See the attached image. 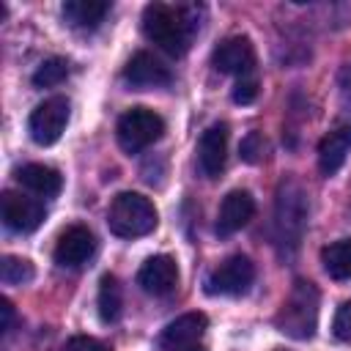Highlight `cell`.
<instances>
[{
  "instance_id": "20",
  "label": "cell",
  "mask_w": 351,
  "mask_h": 351,
  "mask_svg": "<svg viewBox=\"0 0 351 351\" xmlns=\"http://www.w3.org/2000/svg\"><path fill=\"white\" fill-rule=\"evenodd\" d=\"M321 263L332 280H337V282L351 280V239H337V241L326 244L321 250Z\"/></svg>"
},
{
  "instance_id": "17",
  "label": "cell",
  "mask_w": 351,
  "mask_h": 351,
  "mask_svg": "<svg viewBox=\"0 0 351 351\" xmlns=\"http://www.w3.org/2000/svg\"><path fill=\"white\" fill-rule=\"evenodd\" d=\"M16 181H19L25 189H30V192H36V195H41V197H55V195L60 192V186H63L60 173H58L55 167H49V165H38V162L19 167Z\"/></svg>"
},
{
  "instance_id": "3",
  "label": "cell",
  "mask_w": 351,
  "mask_h": 351,
  "mask_svg": "<svg viewBox=\"0 0 351 351\" xmlns=\"http://www.w3.org/2000/svg\"><path fill=\"white\" fill-rule=\"evenodd\" d=\"M307 214H310V200L302 184L293 178L282 181L274 200V239L280 250L293 252L299 247L307 228Z\"/></svg>"
},
{
  "instance_id": "12",
  "label": "cell",
  "mask_w": 351,
  "mask_h": 351,
  "mask_svg": "<svg viewBox=\"0 0 351 351\" xmlns=\"http://www.w3.org/2000/svg\"><path fill=\"white\" fill-rule=\"evenodd\" d=\"M137 285L151 296H167L178 285V263L170 255L148 258L137 271Z\"/></svg>"
},
{
  "instance_id": "19",
  "label": "cell",
  "mask_w": 351,
  "mask_h": 351,
  "mask_svg": "<svg viewBox=\"0 0 351 351\" xmlns=\"http://www.w3.org/2000/svg\"><path fill=\"white\" fill-rule=\"evenodd\" d=\"M99 318L104 324H115L121 318V310H123V288L118 282L115 274H101L99 280Z\"/></svg>"
},
{
  "instance_id": "28",
  "label": "cell",
  "mask_w": 351,
  "mask_h": 351,
  "mask_svg": "<svg viewBox=\"0 0 351 351\" xmlns=\"http://www.w3.org/2000/svg\"><path fill=\"white\" fill-rule=\"evenodd\" d=\"M0 313H3V324H0V329L3 332H8L11 329V321H14V304H11V299H0Z\"/></svg>"
},
{
  "instance_id": "22",
  "label": "cell",
  "mask_w": 351,
  "mask_h": 351,
  "mask_svg": "<svg viewBox=\"0 0 351 351\" xmlns=\"http://www.w3.org/2000/svg\"><path fill=\"white\" fill-rule=\"evenodd\" d=\"M69 77V63L66 58H47L36 71H33V85L36 88H55Z\"/></svg>"
},
{
  "instance_id": "8",
  "label": "cell",
  "mask_w": 351,
  "mask_h": 351,
  "mask_svg": "<svg viewBox=\"0 0 351 351\" xmlns=\"http://www.w3.org/2000/svg\"><path fill=\"white\" fill-rule=\"evenodd\" d=\"M0 214L8 230L14 233H33L44 222V206L36 197H27L22 192H3L0 197Z\"/></svg>"
},
{
  "instance_id": "29",
  "label": "cell",
  "mask_w": 351,
  "mask_h": 351,
  "mask_svg": "<svg viewBox=\"0 0 351 351\" xmlns=\"http://www.w3.org/2000/svg\"><path fill=\"white\" fill-rule=\"evenodd\" d=\"M186 351H206V346H200V343H197V346H192V348H186Z\"/></svg>"
},
{
  "instance_id": "27",
  "label": "cell",
  "mask_w": 351,
  "mask_h": 351,
  "mask_svg": "<svg viewBox=\"0 0 351 351\" xmlns=\"http://www.w3.org/2000/svg\"><path fill=\"white\" fill-rule=\"evenodd\" d=\"M337 82H340V96H343V101H346V104H351V60L340 69Z\"/></svg>"
},
{
  "instance_id": "2",
  "label": "cell",
  "mask_w": 351,
  "mask_h": 351,
  "mask_svg": "<svg viewBox=\"0 0 351 351\" xmlns=\"http://www.w3.org/2000/svg\"><path fill=\"white\" fill-rule=\"evenodd\" d=\"M318 304L321 293L310 280H293L285 302L280 304L274 324L291 340H310L318 326Z\"/></svg>"
},
{
  "instance_id": "11",
  "label": "cell",
  "mask_w": 351,
  "mask_h": 351,
  "mask_svg": "<svg viewBox=\"0 0 351 351\" xmlns=\"http://www.w3.org/2000/svg\"><path fill=\"white\" fill-rule=\"evenodd\" d=\"M206 326H208L206 313H197V310L195 313H184V315H178L176 321H170L162 329L159 346L165 351H186V348H192V346L200 343Z\"/></svg>"
},
{
  "instance_id": "7",
  "label": "cell",
  "mask_w": 351,
  "mask_h": 351,
  "mask_svg": "<svg viewBox=\"0 0 351 351\" xmlns=\"http://www.w3.org/2000/svg\"><path fill=\"white\" fill-rule=\"evenodd\" d=\"M255 280V263L247 255L225 258L206 280V291L211 296H241Z\"/></svg>"
},
{
  "instance_id": "16",
  "label": "cell",
  "mask_w": 351,
  "mask_h": 351,
  "mask_svg": "<svg viewBox=\"0 0 351 351\" xmlns=\"http://www.w3.org/2000/svg\"><path fill=\"white\" fill-rule=\"evenodd\" d=\"M348 151H351V123H340L318 143V170L324 176H335L343 167Z\"/></svg>"
},
{
  "instance_id": "25",
  "label": "cell",
  "mask_w": 351,
  "mask_h": 351,
  "mask_svg": "<svg viewBox=\"0 0 351 351\" xmlns=\"http://www.w3.org/2000/svg\"><path fill=\"white\" fill-rule=\"evenodd\" d=\"M258 99V82L252 77H241L233 85V101L236 104H252Z\"/></svg>"
},
{
  "instance_id": "6",
  "label": "cell",
  "mask_w": 351,
  "mask_h": 351,
  "mask_svg": "<svg viewBox=\"0 0 351 351\" xmlns=\"http://www.w3.org/2000/svg\"><path fill=\"white\" fill-rule=\"evenodd\" d=\"M69 123V99L52 96L44 99L27 118V132L36 145H52L60 140L63 129Z\"/></svg>"
},
{
  "instance_id": "10",
  "label": "cell",
  "mask_w": 351,
  "mask_h": 351,
  "mask_svg": "<svg viewBox=\"0 0 351 351\" xmlns=\"http://www.w3.org/2000/svg\"><path fill=\"white\" fill-rule=\"evenodd\" d=\"M96 252V239L93 233L85 228V225H69L60 236H58V244H55V263L63 266V269H77L82 266L90 255Z\"/></svg>"
},
{
  "instance_id": "23",
  "label": "cell",
  "mask_w": 351,
  "mask_h": 351,
  "mask_svg": "<svg viewBox=\"0 0 351 351\" xmlns=\"http://www.w3.org/2000/svg\"><path fill=\"white\" fill-rule=\"evenodd\" d=\"M266 137L258 132V129H252V132H247L244 134V140H241V145H239V154H241V159L247 162V165H258V162H263V156H266Z\"/></svg>"
},
{
  "instance_id": "18",
  "label": "cell",
  "mask_w": 351,
  "mask_h": 351,
  "mask_svg": "<svg viewBox=\"0 0 351 351\" xmlns=\"http://www.w3.org/2000/svg\"><path fill=\"white\" fill-rule=\"evenodd\" d=\"M63 19L71 27H99L104 22V16L110 14V3L107 0H66L60 8Z\"/></svg>"
},
{
  "instance_id": "21",
  "label": "cell",
  "mask_w": 351,
  "mask_h": 351,
  "mask_svg": "<svg viewBox=\"0 0 351 351\" xmlns=\"http://www.w3.org/2000/svg\"><path fill=\"white\" fill-rule=\"evenodd\" d=\"M36 274L33 263L25 261V258H16V255H3L0 258V280L5 285H25L30 282Z\"/></svg>"
},
{
  "instance_id": "4",
  "label": "cell",
  "mask_w": 351,
  "mask_h": 351,
  "mask_svg": "<svg viewBox=\"0 0 351 351\" xmlns=\"http://www.w3.org/2000/svg\"><path fill=\"white\" fill-rule=\"evenodd\" d=\"M156 206L140 192H118L107 208V225L121 239H140L156 228Z\"/></svg>"
},
{
  "instance_id": "5",
  "label": "cell",
  "mask_w": 351,
  "mask_h": 351,
  "mask_svg": "<svg viewBox=\"0 0 351 351\" xmlns=\"http://www.w3.org/2000/svg\"><path fill=\"white\" fill-rule=\"evenodd\" d=\"M165 134V118L151 107H132L118 118L115 137L126 154H140Z\"/></svg>"
},
{
  "instance_id": "13",
  "label": "cell",
  "mask_w": 351,
  "mask_h": 351,
  "mask_svg": "<svg viewBox=\"0 0 351 351\" xmlns=\"http://www.w3.org/2000/svg\"><path fill=\"white\" fill-rule=\"evenodd\" d=\"M255 214V197L247 189H230L222 203H219V214H217V236H233L236 230H241Z\"/></svg>"
},
{
  "instance_id": "24",
  "label": "cell",
  "mask_w": 351,
  "mask_h": 351,
  "mask_svg": "<svg viewBox=\"0 0 351 351\" xmlns=\"http://www.w3.org/2000/svg\"><path fill=\"white\" fill-rule=\"evenodd\" d=\"M332 332L340 343H351V302H343L335 313V321H332Z\"/></svg>"
},
{
  "instance_id": "9",
  "label": "cell",
  "mask_w": 351,
  "mask_h": 351,
  "mask_svg": "<svg viewBox=\"0 0 351 351\" xmlns=\"http://www.w3.org/2000/svg\"><path fill=\"white\" fill-rule=\"evenodd\" d=\"M211 63L217 71L222 74H236V77H244L252 71L255 66V47L247 36H228L222 38L214 52H211Z\"/></svg>"
},
{
  "instance_id": "15",
  "label": "cell",
  "mask_w": 351,
  "mask_h": 351,
  "mask_svg": "<svg viewBox=\"0 0 351 351\" xmlns=\"http://www.w3.org/2000/svg\"><path fill=\"white\" fill-rule=\"evenodd\" d=\"M123 80L132 85V88H162L167 85L173 77H170V69L154 58L151 52L140 49L129 58V63L123 66Z\"/></svg>"
},
{
  "instance_id": "14",
  "label": "cell",
  "mask_w": 351,
  "mask_h": 351,
  "mask_svg": "<svg viewBox=\"0 0 351 351\" xmlns=\"http://www.w3.org/2000/svg\"><path fill=\"white\" fill-rule=\"evenodd\" d=\"M228 159V123H211L197 143V165L203 176L217 178L225 170Z\"/></svg>"
},
{
  "instance_id": "1",
  "label": "cell",
  "mask_w": 351,
  "mask_h": 351,
  "mask_svg": "<svg viewBox=\"0 0 351 351\" xmlns=\"http://www.w3.org/2000/svg\"><path fill=\"white\" fill-rule=\"evenodd\" d=\"M143 33L148 41H154L167 55L181 58L189 49L195 22L186 19L184 8H173L165 3H148L143 11Z\"/></svg>"
},
{
  "instance_id": "26",
  "label": "cell",
  "mask_w": 351,
  "mask_h": 351,
  "mask_svg": "<svg viewBox=\"0 0 351 351\" xmlns=\"http://www.w3.org/2000/svg\"><path fill=\"white\" fill-rule=\"evenodd\" d=\"M63 351H110V348H107L101 340H96V337H88V335H77V337L66 340Z\"/></svg>"
}]
</instances>
